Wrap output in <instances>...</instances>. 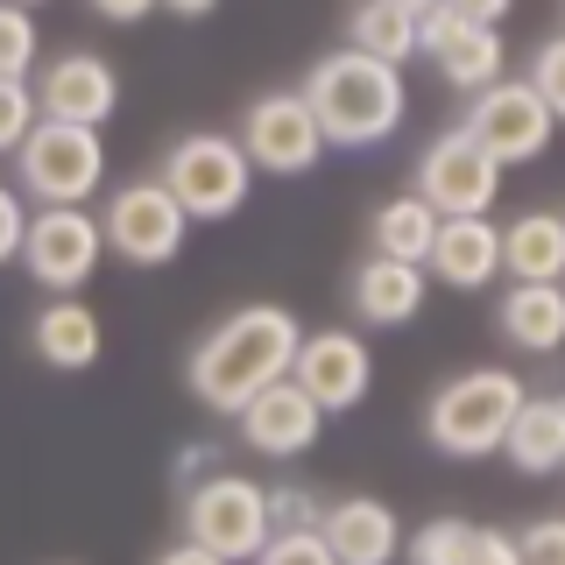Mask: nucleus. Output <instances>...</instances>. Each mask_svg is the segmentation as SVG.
I'll return each instance as SVG.
<instances>
[{"mask_svg": "<svg viewBox=\"0 0 565 565\" xmlns=\"http://www.w3.org/2000/svg\"><path fill=\"white\" fill-rule=\"evenodd\" d=\"M530 85L544 93V106L565 120V35H552V43H537V57H530Z\"/></svg>", "mask_w": 565, "mask_h": 565, "instance_id": "30", "label": "nucleus"}, {"mask_svg": "<svg viewBox=\"0 0 565 565\" xmlns=\"http://www.w3.org/2000/svg\"><path fill=\"white\" fill-rule=\"evenodd\" d=\"M523 403H530V388L509 375V367H467V375H452L431 396L424 438H431L438 452H452V459L502 452V438H509V424H516Z\"/></svg>", "mask_w": 565, "mask_h": 565, "instance_id": "3", "label": "nucleus"}, {"mask_svg": "<svg viewBox=\"0 0 565 565\" xmlns=\"http://www.w3.org/2000/svg\"><path fill=\"white\" fill-rule=\"evenodd\" d=\"M29 347H35V361L57 367V375H85V367L99 361V311L85 305V297H50L29 326Z\"/></svg>", "mask_w": 565, "mask_h": 565, "instance_id": "19", "label": "nucleus"}, {"mask_svg": "<svg viewBox=\"0 0 565 565\" xmlns=\"http://www.w3.org/2000/svg\"><path fill=\"white\" fill-rule=\"evenodd\" d=\"M22 8H35V0H22Z\"/></svg>", "mask_w": 565, "mask_h": 565, "instance_id": "40", "label": "nucleus"}, {"mask_svg": "<svg viewBox=\"0 0 565 565\" xmlns=\"http://www.w3.org/2000/svg\"><path fill=\"white\" fill-rule=\"evenodd\" d=\"M156 565H226V558H220V552H205V544H191V537H184V544H170V552H156Z\"/></svg>", "mask_w": 565, "mask_h": 565, "instance_id": "35", "label": "nucleus"}, {"mask_svg": "<svg viewBox=\"0 0 565 565\" xmlns=\"http://www.w3.org/2000/svg\"><path fill=\"white\" fill-rule=\"evenodd\" d=\"M297 347H305V326H297L290 305H241L226 326H212L191 347V367H184L191 396L220 417H241L269 382L290 375Z\"/></svg>", "mask_w": 565, "mask_h": 565, "instance_id": "1", "label": "nucleus"}, {"mask_svg": "<svg viewBox=\"0 0 565 565\" xmlns=\"http://www.w3.org/2000/svg\"><path fill=\"white\" fill-rule=\"evenodd\" d=\"M347 43L403 71V57H417V14L396 8V0H361L353 22H347Z\"/></svg>", "mask_w": 565, "mask_h": 565, "instance_id": "24", "label": "nucleus"}, {"mask_svg": "<svg viewBox=\"0 0 565 565\" xmlns=\"http://www.w3.org/2000/svg\"><path fill=\"white\" fill-rule=\"evenodd\" d=\"M14 170H22V191L43 205H85L99 199L106 184V141L85 120H35L29 141L14 149Z\"/></svg>", "mask_w": 565, "mask_h": 565, "instance_id": "5", "label": "nucleus"}, {"mask_svg": "<svg viewBox=\"0 0 565 565\" xmlns=\"http://www.w3.org/2000/svg\"><path fill=\"white\" fill-rule=\"evenodd\" d=\"M396 8H411V14H431V8H438V0H396Z\"/></svg>", "mask_w": 565, "mask_h": 565, "instance_id": "39", "label": "nucleus"}, {"mask_svg": "<svg viewBox=\"0 0 565 565\" xmlns=\"http://www.w3.org/2000/svg\"><path fill=\"white\" fill-rule=\"evenodd\" d=\"M452 8L467 14V22H494V29H502V22H509V8H516V0H452Z\"/></svg>", "mask_w": 565, "mask_h": 565, "instance_id": "36", "label": "nucleus"}, {"mask_svg": "<svg viewBox=\"0 0 565 565\" xmlns=\"http://www.w3.org/2000/svg\"><path fill=\"white\" fill-rule=\"evenodd\" d=\"M290 375L305 382V396H318V411H353V403H367V382H375V353H367L361 332H305V347H297Z\"/></svg>", "mask_w": 565, "mask_h": 565, "instance_id": "13", "label": "nucleus"}, {"mask_svg": "<svg viewBox=\"0 0 565 565\" xmlns=\"http://www.w3.org/2000/svg\"><path fill=\"white\" fill-rule=\"evenodd\" d=\"M473 552V523L467 516H431L424 530L403 537V565H467Z\"/></svg>", "mask_w": 565, "mask_h": 565, "instance_id": "25", "label": "nucleus"}, {"mask_svg": "<svg viewBox=\"0 0 565 565\" xmlns=\"http://www.w3.org/2000/svg\"><path fill=\"white\" fill-rule=\"evenodd\" d=\"M502 452L516 473H558L565 467V396H530L516 424H509Z\"/></svg>", "mask_w": 565, "mask_h": 565, "instance_id": "22", "label": "nucleus"}, {"mask_svg": "<svg viewBox=\"0 0 565 565\" xmlns=\"http://www.w3.org/2000/svg\"><path fill=\"white\" fill-rule=\"evenodd\" d=\"M99 226H106V247H114L120 262H135V269H163V262L184 255L191 212L177 205V191L163 184V177H135V184H120L114 199H106Z\"/></svg>", "mask_w": 565, "mask_h": 565, "instance_id": "6", "label": "nucleus"}, {"mask_svg": "<svg viewBox=\"0 0 565 565\" xmlns=\"http://www.w3.org/2000/svg\"><path fill=\"white\" fill-rule=\"evenodd\" d=\"M163 8H170V14H184V22H199V14H212L220 0H163Z\"/></svg>", "mask_w": 565, "mask_h": 565, "instance_id": "38", "label": "nucleus"}, {"mask_svg": "<svg viewBox=\"0 0 565 565\" xmlns=\"http://www.w3.org/2000/svg\"><path fill=\"white\" fill-rule=\"evenodd\" d=\"M234 424H241V446H247V452H262V459H297V452L318 446L326 411H318V396H305V382H297V375H282V382L262 388V396L247 403Z\"/></svg>", "mask_w": 565, "mask_h": 565, "instance_id": "15", "label": "nucleus"}, {"mask_svg": "<svg viewBox=\"0 0 565 565\" xmlns=\"http://www.w3.org/2000/svg\"><path fill=\"white\" fill-rule=\"evenodd\" d=\"M431 282H452V290H488L502 276V226L488 212H467V220H438L431 241Z\"/></svg>", "mask_w": 565, "mask_h": 565, "instance_id": "17", "label": "nucleus"}, {"mask_svg": "<svg viewBox=\"0 0 565 565\" xmlns=\"http://www.w3.org/2000/svg\"><path fill=\"white\" fill-rule=\"evenodd\" d=\"M35 120H43V106H35V85H29V78H0V156L22 149Z\"/></svg>", "mask_w": 565, "mask_h": 565, "instance_id": "28", "label": "nucleus"}, {"mask_svg": "<svg viewBox=\"0 0 565 565\" xmlns=\"http://www.w3.org/2000/svg\"><path fill=\"white\" fill-rule=\"evenodd\" d=\"M502 340L523 353H558L565 347V282H516L502 297Z\"/></svg>", "mask_w": 565, "mask_h": 565, "instance_id": "21", "label": "nucleus"}, {"mask_svg": "<svg viewBox=\"0 0 565 565\" xmlns=\"http://www.w3.org/2000/svg\"><path fill=\"white\" fill-rule=\"evenodd\" d=\"M22 234H29V212H22V191L0 184V269L22 262Z\"/></svg>", "mask_w": 565, "mask_h": 565, "instance_id": "32", "label": "nucleus"}, {"mask_svg": "<svg viewBox=\"0 0 565 565\" xmlns=\"http://www.w3.org/2000/svg\"><path fill=\"white\" fill-rule=\"evenodd\" d=\"M459 128L509 170V163H537V156L552 149L558 114L544 106V93L530 78H494L481 93H467V120H459Z\"/></svg>", "mask_w": 565, "mask_h": 565, "instance_id": "8", "label": "nucleus"}, {"mask_svg": "<svg viewBox=\"0 0 565 565\" xmlns=\"http://www.w3.org/2000/svg\"><path fill=\"white\" fill-rule=\"evenodd\" d=\"M305 99L326 128V149H375L403 128L411 93H403V71L367 57V50H340V57H318L305 78Z\"/></svg>", "mask_w": 565, "mask_h": 565, "instance_id": "2", "label": "nucleus"}, {"mask_svg": "<svg viewBox=\"0 0 565 565\" xmlns=\"http://www.w3.org/2000/svg\"><path fill=\"white\" fill-rule=\"evenodd\" d=\"M106 255V226L85 205H43L29 212V234H22V269L43 282L50 297H78L93 282Z\"/></svg>", "mask_w": 565, "mask_h": 565, "instance_id": "9", "label": "nucleus"}, {"mask_svg": "<svg viewBox=\"0 0 565 565\" xmlns=\"http://www.w3.org/2000/svg\"><path fill=\"white\" fill-rule=\"evenodd\" d=\"M417 57H431L446 71L452 93H481V85L509 78V57H502V29L494 22H467L452 0H438L431 14H417Z\"/></svg>", "mask_w": 565, "mask_h": 565, "instance_id": "12", "label": "nucleus"}, {"mask_svg": "<svg viewBox=\"0 0 565 565\" xmlns=\"http://www.w3.org/2000/svg\"><path fill=\"white\" fill-rule=\"evenodd\" d=\"M163 184L177 191V205L191 212V220H226V212L247 205V191H255V163H247L241 135H184L170 149L163 163Z\"/></svg>", "mask_w": 565, "mask_h": 565, "instance_id": "7", "label": "nucleus"}, {"mask_svg": "<svg viewBox=\"0 0 565 565\" xmlns=\"http://www.w3.org/2000/svg\"><path fill=\"white\" fill-rule=\"evenodd\" d=\"M502 269L516 282H565V212H523L502 226Z\"/></svg>", "mask_w": 565, "mask_h": 565, "instance_id": "20", "label": "nucleus"}, {"mask_svg": "<svg viewBox=\"0 0 565 565\" xmlns=\"http://www.w3.org/2000/svg\"><path fill=\"white\" fill-rule=\"evenodd\" d=\"M417 199L438 212V220H467V212H488L502 199V163L473 141L467 128H446L424 141L417 156Z\"/></svg>", "mask_w": 565, "mask_h": 565, "instance_id": "10", "label": "nucleus"}, {"mask_svg": "<svg viewBox=\"0 0 565 565\" xmlns=\"http://www.w3.org/2000/svg\"><path fill=\"white\" fill-rule=\"evenodd\" d=\"M29 85H35L43 120H85V128H106V120H114V106H120L114 64L93 57V50H64V57H50Z\"/></svg>", "mask_w": 565, "mask_h": 565, "instance_id": "14", "label": "nucleus"}, {"mask_svg": "<svg viewBox=\"0 0 565 565\" xmlns=\"http://www.w3.org/2000/svg\"><path fill=\"white\" fill-rule=\"evenodd\" d=\"M156 8H163V0H93V14H99V22H120V29L149 22Z\"/></svg>", "mask_w": 565, "mask_h": 565, "instance_id": "34", "label": "nucleus"}, {"mask_svg": "<svg viewBox=\"0 0 565 565\" xmlns=\"http://www.w3.org/2000/svg\"><path fill=\"white\" fill-rule=\"evenodd\" d=\"M247 565H340V552L326 544V530H276Z\"/></svg>", "mask_w": 565, "mask_h": 565, "instance_id": "27", "label": "nucleus"}, {"mask_svg": "<svg viewBox=\"0 0 565 565\" xmlns=\"http://www.w3.org/2000/svg\"><path fill=\"white\" fill-rule=\"evenodd\" d=\"M43 43H35V14L22 0H0V78H29Z\"/></svg>", "mask_w": 565, "mask_h": 565, "instance_id": "26", "label": "nucleus"}, {"mask_svg": "<svg viewBox=\"0 0 565 565\" xmlns=\"http://www.w3.org/2000/svg\"><path fill=\"white\" fill-rule=\"evenodd\" d=\"M347 297H353L361 326H411L424 311V297H431V269L424 262H396V255H367L347 282Z\"/></svg>", "mask_w": 565, "mask_h": 565, "instance_id": "16", "label": "nucleus"}, {"mask_svg": "<svg viewBox=\"0 0 565 565\" xmlns=\"http://www.w3.org/2000/svg\"><path fill=\"white\" fill-rule=\"evenodd\" d=\"M205 473H212V446H191V452H184V488L205 481Z\"/></svg>", "mask_w": 565, "mask_h": 565, "instance_id": "37", "label": "nucleus"}, {"mask_svg": "<svg viewBox=\"0 0 565 565\" xmlns=\"http://www.w3.org/2000/svg\"><path fill=\"white\" fill-rule=\"evenodd\" d=\"M241 149L255 170L269 177H305L318 170V156H326V128H318L305 85L297 93H262L255 106L241 114Z\"/></svg>", "mask_w": 565, "mask_h": 565, "instance_id": "11", "label": "nucleus"}, {"mask_svg": "<svg viewBox=\"0 0 565 565\" xmlns=\"http://www.w3.org/2000/svg\"><path fill=\"white\" fill-rule=\"evenodd\" d=\"M318 530H326V544L340 552V565H396V552H403V523H396V509L375 502V494L332 502Z\"/></svg>", "mask_w": 565, "mask_h": 565, "instance_id": "18", "label": "nucleus"}, {"mask_svg": "<svg viewBox=\"0 0 565 565\" xmlns=\"http://www.w3.org/2000/svg\"><path fill=\"white\" fill-rule=\"evenodd\" d=\"M184 537L205 544V552H220L226 565H247L262 544L276 537V523H269V488L247 481V473L212 467L205 481L184 488Z\"/></svg>", "mask_w": 565, "mask_h": 565, "instance_id": "4", "label": "nucleus"}, {"mask_svg": "<svg viewBox=\"0 0 565 565\" xmlns=\"http://www.w3.org/2000/svg\"><path fill=\"white\" fill-rule=\"evenodd\" d=\"M523 544V565H565V516H537L516 530Z\"/></svg>", "mask_w": 565, "mask_h": 565, "instance_id": "31", "label": "nucleus"}, {"mask_svg": "<svg viewBox=\"0 0 565 565\" xmlns=\"http://www.w3.org/2000/svg\"><path fill=\"white\" fill-rule=\"evenodd\" d=\"M467 565H523V544L509 537V530L473 523V552H467Z\"/></svg>", "mask_w": 565, "mask_h": 565, "instance_id": "33", "label": "nucleus"}, {"mask_svg": "<svg viewBox=\"0 0 565 565\" xmlns=\"http://www.w3.org/2000/svg\"><path fill=\"white\" fill-rule=\"evenodd\" d=\"M431 241H438V212L424 205L417 191H396V199L375 205V220H367V247H375V255L431 262Z\"/></svg>", "mask_w": 565, "mask_h": 565, "instance_id": "23", "label": "nucleus"}, {"mask_svg": "<svg viewBox=\"0 0 565 565\" xmlns=\"http://www.w3.org/2000/svg\"><path fill=\"white\" fill-rule=\"evenodd\" d=\"M269 523L276 530H318L326 523V502H318L311 488H297V481H276L269 488Z\"/></svg>", "mask_w": 565, "mask_h": 565, "instance_id": "29", "label": "nucleus"}]
</instances>
